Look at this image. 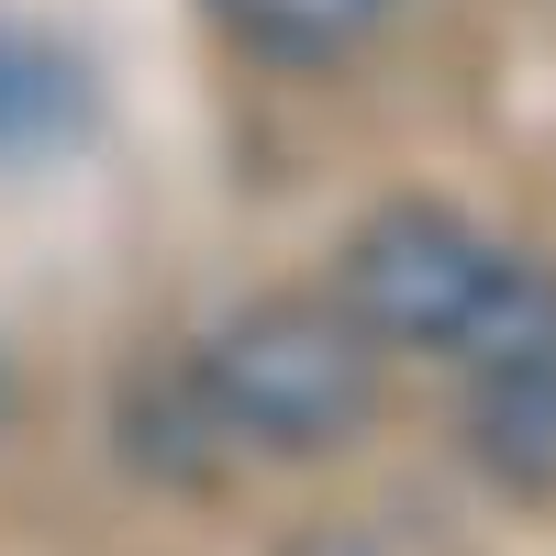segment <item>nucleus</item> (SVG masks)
Listing matches in <instances>:
<instances>
[{
    "label": "nucleus",
    "mask_w": 556,
    "mask_h": 556,
    "mask_svg": "<svg viewBox=\"0 0 556 556\" xmlns=\"http://www.w3.org/2000/svg\"><path fill=\"white\" fill-rule=\"evenodd\" d=\"M334 301L356 312L367 345H412V356H456V367H501L556 334V278L523 267L513 245H490L468 212L445 201H390L367 212L345 256H334Z\"/></svg>",
    "instance_id": "nucleus-1"
},
{
    "label": "nucleus",
    "mask_w": 556,
    "mask_h": 556,
    "mask_svg": "<svg viewBox=\"0 0 556 556\" xmlns=\"http://www.w3.org/2000/svg\"><path fill=\"white\" fill-rule=\"evenodd\" d=\"M190 401L223 445L334 456L379 424V345L334 290H267L235 323H212V345L190 356Z\"/></svg>",
    "instance_id": "nucleus-2"
},
{
    "label": "nucleus",
    "mask_w": 556,
    "mask_h": 556,
    "mask_svg": "<svg viewBox=\"0 0 556 556\" xmlns=\"http://www.w3.org/2000/svg\"><path fill=\"white\" fill-rule=\"evenodd\" d=\"M212 23L267 67H334L390 23V0H212Z\"/></svg>",
    "instance_id": "nucleus-3"
}]
</instances>
